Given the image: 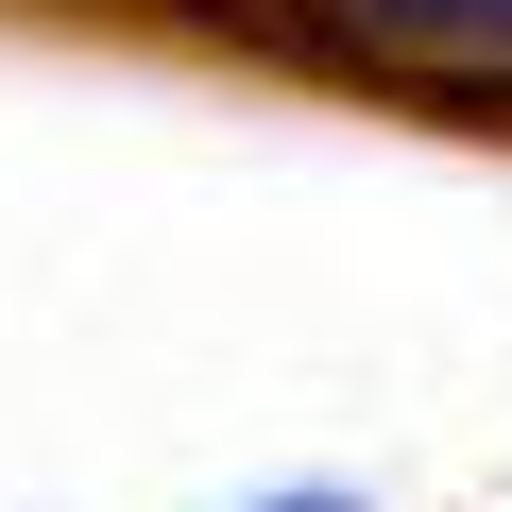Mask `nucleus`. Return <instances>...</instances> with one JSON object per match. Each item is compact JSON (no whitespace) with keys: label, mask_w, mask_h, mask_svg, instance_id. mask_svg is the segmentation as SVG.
Returning <instances> with one entry per match:
<instances>
[{"label":"nucleus","mask_w":512,"mask_h":512,"mask_svg":"<svg viewBox=\"0 0 512 512\" xmlns=\"http://www.w3.org/2000/svg\"><path fill=\"white\" fill-rule=\"evenodd\" d=\"M342 35H376V52H444V69H512V0H342Z\"/></svg>","instance_id":"obj_1"}]
</instances>
